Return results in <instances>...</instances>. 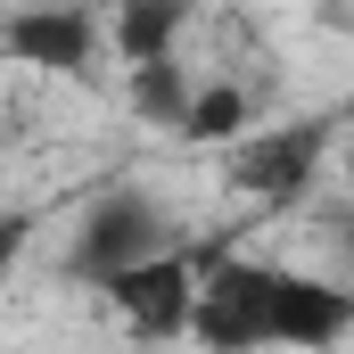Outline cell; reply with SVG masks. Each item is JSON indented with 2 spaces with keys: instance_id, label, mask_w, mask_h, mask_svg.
I'll list each match as a JSON object with an SVG mask.
<instances>
[{
  "instance_id": "obj_1",
  "label": "cell",
  "mask_w": 354,
  "mask_h": 354,
  "mask_svg": "<svg viewBox=\"0 0 354 354\" xmlns=\"http://www.w3.org/2000/svg\"><path fill=\"white\" fill-rule=\"evenodd\" d=\"M174 248H189L174 231V214L149 198V189H99L91 198V214H83V231H75V248H66V272L75 280H91V288H107L115 272H132V264H157V256H174Z\"/></svg>"
},
{
  "instance_id": "obj_2",
  "label": "cell",
  "mask_w": 354,
  "mask_h": 354,
  "mask_svg": "<svg viewBox=\"0 0 354 354\" xmlns=\"http://www.w3.org/2000/svg\"><path fill=\"white\" fill-rule=\"evenodd\" d=\"M264 280L272 264L248 256H198V313H189V338L206 354H264Z\"/></svg>"
},
{
  "instance_id": "obj_3",
  "label": "cell",
  "mask_w": 354,
  "mask_h": 354,
  "mask_svg": "<svg viewBox=\"0 0 354 354\" xmlns=\"http://www.w3.org/2000/svg\"><path fill=\"white\" fill-rule=\"evenodd\" d=\"M264 338L288 354H330L354 338V288L346 280H322V272H288L272 264L264 280Z\"/></svg>"
},
{
  "instance_id": "obj_4",
  "label": "cell",
  "mask_w": 354,
  "mask_h": 354,
  "mask_svg": "<svg viewBox=\"0 0 354 354\" xmlns=\"http://www.w3.org/2000/svg\"><path fill=\"white\" fill-rule=\"evenodd\" d=\"M115 305V322L140 338V346H165V338H189V313H198V248H174L157 264H132L99 288Z\"/></svg>"
},
{
  "instance_id": "obj_5",
  "label": "cell",
  "mask_w": 354,
  "mask_h": 354,
  "mask_svg": "<svg viewBox=\"0 0 354 354\" xmlns=\"http://www.w3.org/2000/svg\"><path fill=\"white\" fill-rule=\"evenodd\" d=\"M322 157H330V124H313V115H297V124H280V132H248L239 149H223L231 181L256 189V198H272V206L305 198L313 174H322Z\"/></svg>"
},
{
  "instance_id": "obj_6",
  "label": "cell",
  "mask_w": 354,
  "mask_h": 354,
  "mask_svg": "<svg viewBox=\"0 0 354 354\" xmlns=\"http://www.w3.org/2000/svg\"><path fill=\"white\" fill-rule=\"evenodd\" d=\"M0 41H8V58H25L41 75H91V58L107 50V17H91V8H25V17L0 25Z\"/></svg>"
},
{
  "instance_id": "obj_7",
  "label": "cell",
  "mask_w": 354,
  "mask_h": 354,
  "mask_svg": "<svg viewBox=\"0 0 354 354\" xmlns=\"http://www.w3.org/2000/svg\"><path fill=\"white\" fill-rule=\"evenodd\" d=\"M181 25H189L181 0H132V8L107 17V50L124 58V75H132V66H165L174 41H181Z\"/></svg>"
},
{
  "instance_id": "obj_8",
  "label": "cell",
  "mask_w": 354,
  "mask_h": 354,
  "mask_svg": "<svg viewBox=\"0 0 354 354\" xmlns=\"http://www.w3.org/2000/svg\"><path fill=\"white\" fill-rule=\"evenodd\" d=\"M181 140H198V149H239V140H248V91L239 83H198Z\"/></svg>"
},
{
  "instance_id": "obj_9",
  "label": "cell",
  "mask_w": 354,
  "mask_h": 354,
  "mask_svg": "<svg viewBox=\"0 0 354 354\" xmlns=\"http://www.w3.org/2000/svg\"><path fill=\"white\" fill-rule=\"evenodd\" d=\"M124 91H132V115H140V124H165V132L189 124V99H198L189 75H181V58H165V66H132Z\"/></svg>"
},
{
  "instance_id": "obj_10",
  "label": "cell",
  "mask_w": 354,
  "mask_h": 354,
  "mask_svg": "<svg viewBox=\"0 0 354 354\" xmlns=\"http://www.w3.org/2000/svg\"><path fill=\"white\" fill-rule=\"evenodd\" d=\"M25 239H33V214H0V288H8V272L25 264Z\"/></svg>"
},
{
  "instance_id": "obj_11",
  "label": "cell",
  "mask_w": 354,
  "mask_h": 354,
  "mask_svg": "<svg viewBox=\"0 0 354 354\" xmlns=\"http://www.w3.org/2000/svg\"><path fill=\"white\" fill-rule=\"evenodd\" d=\"M338 239H346V256H354V214H346V223H338Z\"/></svg>"
},
{
  "instance_id": "obj_12",
  "label": "cell",
  "mask_w": 354,
  "mask_h": 354,
  "mask_svg": "<svg viewBox=\"0 0 354 354\" xmlns=\"http://www.w3.org/2000/svg\"><path fill=\"white\" fill-rule=\"evenodd\" d=\"M346 189H354V149H346Z\"/></svg>"
}]
</instances>
